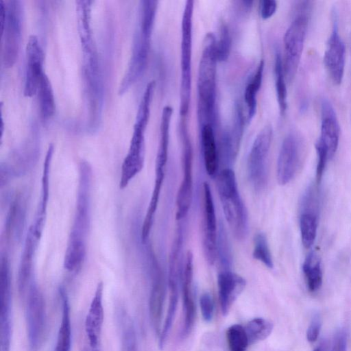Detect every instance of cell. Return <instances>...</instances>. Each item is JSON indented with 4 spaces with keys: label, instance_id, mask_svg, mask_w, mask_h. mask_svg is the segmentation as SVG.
Wrapping results in <instances>:
<instances>
[{
    "label": "cell",
    "instance_id": "1",
    "mask_svg": "<svg viewBox=\"0 0 351 351\" xmlns=\"http://www.w3.org/2000/svg\"><path fill=\"white\" fill-rule=\"evenodd\" d=\"M158 3L155 0L140 1L138 22L131 58L119 86V95L126 92L141 77L146 69Z\"/></svg>",
    "mask_w": 351,
    "mask_h": 351
},
{
    "label": "cell",
    "instance_id": "2",
    "mask_svg": "<svg viewBox=\"0 0 351 351\" xmlns=\"http://www.w3.org/2000/svg\"><path fill=\"white\" fill-rule=\"evenodd\" d=\"M216 37L208 33L203 42L197 74L198 112L201 125L215 122L217 95Z\"/></svg>",
    "mask_w": 351,
    "mask_h": 351
},
{
    "label": "cell",
    "instance_id": "3",
    "mask_svg": "<svg viewBox=\"0 0 351 351\" xmlns=\"http://www.w3.org/2000/svg\"><path fill=\"white\" fill-rule=\"evenodd\" d=\"M154 93L152 86H147L138 106L129 149L123 159L119 180L121 189L142 170L145 159V133L150 117Z\"/></svg>",
    "mask_w": 351,
    "mask_h": 351
},
{
    "label": "cell",
    "instance_id": "4",
    "mask_svg": "<svg viewBox=\"0 0 351 351\" xmlns=\"http://www.w3.org/2000/svg\"><path fill=\"white\" fill-rule=\"evenodd\" d=\"M217 188L223 214L229 227L238 240L245 239L248 231V215L239 194L234 171L226 167L217 178Z\"/></svg>",
    "mask_w": 351,
    "mask_h": 351
},
{
    "label": "cell",
    "instance_id": "5",
    "mask_svg": "<svg viewBox=\"0 0 351 351\" xmlns=\"http://www.w3.org/2000/svg\"><path fill=\"white\" fill-rule=\"evenodd\" d=\"M2 61L5 67L15 63L20 47L23 6L18 0L0 1Z\"/></svg>",
    "mask_w": 351,
    "mask_h": 351
},
{
    "label": "cell",
    "instance_id": "6",
    "mask_svg": "<svg viewBox=\"0 0 351 351\" xmlns=\"http://www.w3.org/2000/svg\"><path fill=\"white\" fill-rule=\"evenodd\" d=\"M194 1H186L181 21L180 108L189 110L191 96L193 14Z\"/></svg>",
    "mask_w": 351,
    "mask_h": 351
},
{
    "label": "cell",
    "instance_id": "7",
    "mask_svg": "<svg viewBox=\"0 0 351 351\" xmlns=\"http://www.w3.org/2000/svg\"><path fill=\"white\" fill-rule=\"evenodd\" d=\"M91 181L92 168L87 161L82 160L79 166L76 208L69 243L86 244L90 225Z\"/></svg>",
    "mask_w": 351,
    "mask_h": 351
},
{
    "label": "cell",
    "instance_id": "8",
    "mask_svg": "<svg viewBox=\"0 0 351 351\" xmlns=\"http://www.w3.org/2000/svg\"><path fill=\"white\" fill-rule=\"evenodd\" d=\"M27 337L31 351L42 347L47 333V310L43 294L32 280L24 297Z\"/></svg>",
    "mask_w": 351,
    "mask_h": 351
},
{
    "label": "cell",
    "instance_id": "9",
    "mask_svg": "<svg viewBox=\"0 0 351 351\" xmlns=\"http://www.w3.org/2000/svg\"><path fill=\"white\" fill-rule=\"evenodd\" d=\"M180 134L182 141V177L176 196V218L178 221L187 215L193 195V147L186 119H180Z\"/></svg>",
    "mask_w": 351,
    "mask_h": 351
},
{
    "label": "cell",
    "instance_id": "10",
    "mask_svg": "<svg viewBox=\"0 0 351 351\" xmlns=\"http://www.w3.org/2000/svg\"><path fill=\"white\" fill-rule=\"evenodd\" d=\"M310 14L297 12L283 38L282 60L286 80L291 82L297 72L302 56Z\"/></svg>",
    "mask_w": 351,
    "mask_h": 351
},
{
    "label": "cell",
    "instance_id": "11",
    "mask_svg": "<svg viewBox=\"0 0 351 351\" xmlns=\"http://www.w3.org/2000/svg\"><path fill=\"white\" fill-rule=\"evenodd\" d=\"M273 136L272 127L265 125L256 136L247 158V177L256 191L263 190L267 182V160Z\"/></svg>",
    "mask_w": 351,
    "mask_h": 351
},
{
    "label": "cell",
    "instance_id": "12",
    "mask_svg": "<svg viewBox=\"0 0 351 351\" xmlns=\"http://www.w3.org/2000/svg\"><path fill=\"white\" fill-rule=\"evenodd\" d=\"M305 145L296 132L289 133L283 139L277 160L276 177L279 184L285 185L296 176L304 158Z\"/></svg>",
    "mask_w": 351,
    "mask_h": 351
},
{
    "label": "cell",
    "instance_id": "13",
    "mask_svg": "<svg viewBox=\"0 0 351 351\" xmlns=\"http://www.w3.org/2000/svg\"><path fill=\"white\" fill-rule=\"evenodd\" d=\"M0 346L10 351L12 339V286L10 264L6 254L0 262Z\"/></svg>",
    "mask_w": 351,
    "mask_h": 351
},
{
    "label": "cell",
    "instance_id": "14",
    "mask_svg": "<svg viewBox=\"0 0 351 351\" xmlns=\"http://www.w3.org/2000/svg\"><path fill=\"white\" fill-rule=\"evenodd\" d=\"M203 251L209 265H213L217 255V217L209 184H203Z\"/></svg>",
    "mask_w": 351,
    "mask_h": 351
},
{
    "label": "cell",
    "instance_id": "15",
    "mask_svg": "<svg viewBox=\"0 0 351 351\" xmlns=\"http://www.w3.org/2000/svg\"><path fill=\"white\" fill-rule=\"evenodd\" d=\"M151 289L149 298V314L152 326L158 336L161 331L166 296V284L163 271L154 254L151 253Z\"/></svg>",
    "mask_w": 351,
    "mask_h": 351
},
{
    "label": "cell",
    "instance_id": "16",
    "mask_svg": "<svg viewBox=\"0 0 351 351\" xmlns=\"http://www.w3.org/2000/svg\"><path fill=\"white\" fill-rule=\"evenodd\" d=\"M332 19V32L324 53V62L332 82L340 84L344 74L345 45L339 33L337 14L335 10Z\"/></svg>",
    "mask_w": 351,
    "mask_h": 351
},
{
    "label": "cell",
    "instance_id": "17",
    "mask_svg": "<svg viewBox=\"0 0 351 351\" xmlns=\"http://www.w3.org/2000/svg\"><path fill=\"white\" fill-rule=\"evenodd\" d=\"M43 51L36 35H30L26 45V70L25 76L24 95L32 97L37 92L43 70Z\"/></svg>",
    "mask_w": 351,
    "mask_h": 351
},
{
    "label": "cell",
    "instance_id": "18",
    "mask_svg": "<svg viewBox=\"0 0 351 351\" xmlns=\"http://www.w3.org/2000/svg\"><path fill=\"white\" fill-rule=\"evenodd\" d=\"M103 291L104 285L102 282H99L97 285L84 323L88 341L85 347L93 351L101 350V335L104 319Z\"/></svg>",
    "mask_w": 351,
    "mask_h": 351
},
{
    "label": "cell",
    "instance_id": "19",
    "mask_svg": "<svg viewBox=\"0 0 351 351\" xmlns=\"http://www.w3.org/2000/svg\"><path fill=\"white\" fill-rule=\"evenodd\" d=\"M193 256L191 251L186 254L182 276V296L184 313L182 336L187 337L192 331L196 315L193 287Z\"/></svg>",
    "mask_w": 351,
    "mask_h": 351
},
{
    "label": "cell",
    "instance_id": "20",
    "mask_svg": "<svg viewBox=\"0 0 351 351\" xmlns=\"http://www.w3.org/2000/svg\"><path fill=\"white\" fill-rule=\"evenodd\" d=\"M217 285L221 313L226 315L234 301L244 290L246 281L239 274L225 269L218 274Z\"/></svg>",
    "mask_w": 351,
    "mask_h": 351
},
{
    "label": "cell",
    "instance_id": "21",
    "mask_svg": "<svg viewBox=\"0 0 351 351\" xmlns=\"http://www.w3.org/2000/svg\"><path fill=\"white\" fill-rule=\"evenodd\" d=\"M340 128L335 111L328 100L321 102V129L319 141L328 149L330 158L335 155L339 145Z\"/></svg>",
    "mask_w": 351,
    "mask_h": 351
},
{
    "label": "cell",
    "instance_id": "22",
    "mask_svg": "<svg viewBox=\"0 0 351 351\" xmlns=\"http://www.w3.org/2000/svg\"><path fill=\"white\" fill-rule=\"evenodd\" d=\"M54 151L53 144L49 145L41 177V191L38 209L35 215L34 223L30 226L29 230L38 240L40 239L45 227L47 215V204L49 196V174L52 156Z\"/></svg>",
    "mask_w": 351,
    "mask_h": 351
},
{
    "label": "cell",
    "instance_id": "23",
    "mask_svg": "<svg viewBox=\"0 0 351 351\" xmlns=\"http://www.w3.org/2000/svg\"><path fill=\"white\" fill-rule=\"evenodd\" d=\"M39 241L32 232L28 230L21 257L17 276L18 291L20 296L23 298L25 297L29 285L33 280L32 275L34 259Z\"/></svg>",
    "mask_w": 351,
    "mask_h": 351
},
{
    "label": "cell",
    "instance_id": "24",
    "mask_svg": "<svg viewBox=\"0 0 351 351\" xmlns=\"http://www.w3.org/2000/svg\"><path fill=\"white\" fill-rule=\"evenodd\" d=\"M77 29L83 54L94 53L96 51L90 27L92 1L80 0L76 2Z\"/></svg>",
    "mask_w": 351,
    "mask_h": 351
},
{
    "label": "cell",
    "instance_id": "25",
    "mask_svg": "<svg viewBox=\"0 0 351 351\" xmlns=\"http://www.w3.org/2000/svg\"><path fill=\"white\" fill-rule=\"evenodd\" d=\"M201 143L205 169L208 175L214 177L218 171L219 156L213 125H201Z\"/></svg>",
    "mask_w": 351,
    "mask_h": 351
},
{
    "label": "cell",
    "instance_id": "26",
    "mask_svg": "<svg viewBox=\"0 0 351 351\" xmlns=\"http://www.w3.org/2000/svg\"><path fill=\"white\" fill-rule=\"evenodd\" d=\"M59 293L62 301V317L55 351H71V325L69 298L64 288L60 287Z\"/></svg>",
    "mask_w": 351,
    "mask_h": 351
},
{
    "label": "cell",
    "instance_id": "27",
    "mask_svg": "<svg viewBox=\"0 0 351 351\" xmlns=\"http://www.w3.org/2000/svg\"><path fill=\"white\" fill-rule=\"evenodd\" d=\"M243 123L241 109L238 106L234 127L231 132L226 135L222 142L223 155L228 164L232 163L237 156L243 136Z\"/></svg>",
    "mask_w": 351,
    "mask_h": 351
},
{
    "label": "cell",
    "instance_id": "28",
    "mask_svg": "<svg viewBox=\"0 0 351 351\" xmlns=\"http://www.w3.org/2000/svg\"><path fill=\"white\" fill-rule=\"evenodd\" d=\"M25 210L20 195L12 201L5 223V236L8 240L20 238L24 226Z\"/></svg>",
    "mask_w": 351,
    "mask_h": 351
},
{
    "label": "cell",
    "instance_id": "29",
    "mask_svg": "<svg viewBox=\"0 0 351 351\" xmlns=\"http://www.w3.org/2000/svg\"><path fill=\"white\" fill-rule=\"evenodd\" d=\"M264 65V60H261L258 64L252 78L245 88L244 101L247 108V121L248 122L253 119L256 114L257 105L256 97L262 84Z\"/></svg>",
    "mask_w": 351,
    "mask_h": 351
},
{
    "label": "cell",
    "instance_id": "30",
    "mask_svg": "<svg viewBox=\"0 0 351 351\" xmlns=\"http://www.w3.org/2000/svg\"><path fill=\"white\" fill-rule=\"evenodd\" d=\"M306 285L311 292L317 291L322 285L323 274L319 257L313 252L309 253L302 265Z\"/></svg>",
    "mask_w": 351,
    "mask_h": 351
},
{
    "label": "cell",
    "instance_id": "31",
    "mask_svg": "<svg viewBox=\"0 0 351 351\" xmlns=\"http://www.w3.org/2000/svg\"><path fill=\"white\" fill-rule=\"evenodd\" d=\"M37 93L41 117L44 120L48 119L54 114L56 105L51 84L45 73L41 77Z\"/></svg>",
    "mask_w": 351,
    "mask_h": 351
},
{
    "label": "cell",
    "instance_id": "32",
    "mask_svg": "<svg viewBox=\"0 0 351 351\" xmlns=\"http://www.w3.org/2000/svg\"><path fill=\"white\" fill-rule=\"evenodd\" d=\"M118 314L122 351H137L136 336L132 320L124 310H120Z\"/></svg>",
    "mask_w": 351,
    "mask_h": 351
},
{
    "label": "cell",
    "instance_id": "33",
    "mask_svg": "<svg viewBox=\"0 0 351 351\" xmlns=\"http://www.w3.org/2000/svg\"><path fill=\"white\" fill-rule=\"evenodd\" d=\"M274 73L276 97L280 114L283 115L287 108V90L282 59L278 52L276 54Z\"/></svg>",
    "mask_w": 351,
    "mask_h": 351
},
{
    "label": "cell",
    "instance_id": "34",
    "mask_svg": "<svg viewBox=\"0 0 351 351\" xmlns=\"http://www.w3.org/2000/svg\"><path fill=\"white\" fill-rule=\"evenodd\" d=\"M273 324L263 317L251 319L245 326L250 345L267 339L272 332Z\"/></svg>",
    "mask_w": 351,
    "mask_h": 351
},
{
    "label": "cell",
    "instance_id": "35",
    "mask_svg": "<svg viewBox=\"0 0 351 351\" xmlns=\"http://www.w3.org/2000/svg\"><path fill=\"white\" fill-rule=\"evenodd\" d=\"M300 228L303 246L310 248L316 238L317 229V215L312 213H302L300 217Z\"/></svg>",
    "mask_w": 351,
    "mask_h": 351
},
{
    "label": "cell",
    "instance_id": "36",
    "mask_svg": "<svg viewBox=\"0 0 351 351\" xmlns=\"http://www.w3.org/2000/svg\"><path fill=\"white\" fill-rule=\"evenodd\" d=\"M226 339L230 351H246L250 346L245 327L240 324H234L228 328Z\"/></svg>",
    "mask_w": 351,
    "mask_h": 351
},
{
    "label": "cell",
    "instance_id": "37",
    "mask_svg": "<svg viewBox=\"0 0 351 351\" xmlns=\"http://www.w3.org/2000/svg\"><path fill=\"white\" fill-rule=\"evenodd\" d=\"M253 258L268 268H273L274 262L267 236L264 232L257 233L254 238Z\"/></svg>",
    "mask_w": 351,
    "mask_h": 351
},
{
    "label": "cell",
    "instance_id": "38",
    "mask_svg": "<svg viewBox=\"0 0 351 351\" xmlns=\"http://www.w3.org/2000/svg\"><path fill=\"white\" fill-rule=\"evenodd\" d=\"M231 37L229 29L225 24L220 27L219 39L216 41V55L218 62L226 61L230 54Z\"/></svg>",
    "mask_w": 351,
    "mask_h": 351
},
{
    "label": "cell",
    "instance_id": "39",
    "mask_svg": "<svg viewBox=\"0 0 351 351\" xmlns=\"http://www.w3.org/2000/svg\"><path fill=\"white\" fill-rule=\"evenodd\" d=\"M315 149L317 155L316 182L319 184L322 179L327 160L330 158L328 149L319 141L315 143Z\"/></svg>",
    "mask_w": 351,
    "mask_h": 351
},
{
    "label": "cell",
    "instance_id": "40",
    "mask_svg": "<svg viewBox=\"0 0 351 351\" xmlns=\"http://www.w3.org/2000/svg\"><path fill=\"white\" fill-rule=\"evenodd\" d=\"M201 313L204 321L210 322L214 314V302L208 293H203L199 299Z\"/></svg>",
    "mask_w": 351,
    "mask_h": 351
},
{
    "label": "cell",
    "instance_id": "41",
    "mask_svg": "<svg viewBox=\"0 0 351 351\" xmlns=\"http://www.w3.org/2000/svg\"><path fill=\"white\" fill-rule=\"evenodd\" d=\"M322 323L320 315L315 314L306 330V339L308 342L313 343L317 339L321 330Z\"/></svg>",
    "mask_w": 351,
    "mask_h": 351
},
{
    "label": "cell",
    "instance_id": "42",
    "mask_svg": "<svg viewBox=\"0 0 351 351\" xmlns=\"http://www.w3.org/2000/svg\"><path fill=\"white\" fill-rule=\"evenodd\" d=\"M347 332L344 328L339 329L334 337L331 351H346Z\"/></svg>",
    "mask_w": 351,
    "mask_h": 351
},
{
    "label": "cell",
    "instance_id": "43",
    "mask_svg": "<svg viewBox=\"0 0 351 351\" xmlns=\"http://www.w3.org/2000/svg\"><path fill=\"white\" fill-rule=\"evenodd\" d=\"M277 9V2L274 0H263L260 2V15L263 19L271 17Z\"/></svg>",
    "mask_w": 351,
    "mask_h": 351
},
{
    "label": "cell",
    "instance_id": "44",
    "mask_svg": "<svg viewBox=\"0 0 351 351\" xmlns=\"http://www.w3.org/2000/svg\"><path fill=\"white\" fill-rule=\"evenodd\" d=\"M313 351H326V346L324 345H321L320 346L315 348Z\"/></svg>",
    "mask_w": 351,
    "mask_h": 351
}]
</instances>
